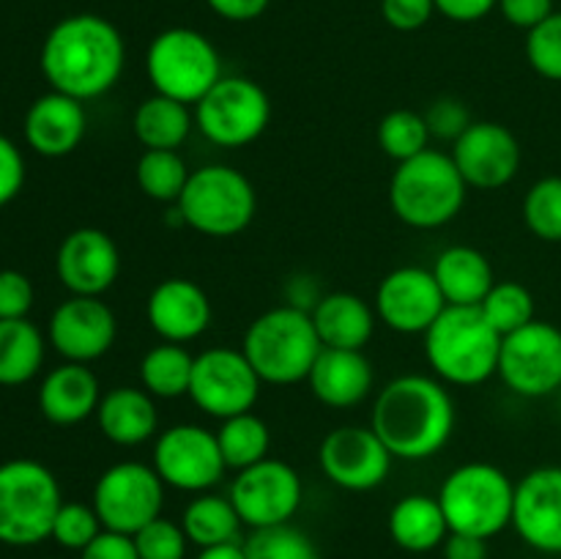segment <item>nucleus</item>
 Here are the masks:
<instances>
[{
	"label": "nucleus",
	"instance_id": "a18cd8bd",
	"mask_svg": "<svg viewBox=\"0 0 561 559\" xmlns=\"http://www.w3.org/2000/svg\"><path fill=\"white\" fill-rule=\"evenodd\" d=\"M436 14V0H381V16L394 31H420Z\"/></svg>",
	"mask_w": 561,
	"mask_h": 559
},
{
	"label": "nucleus",
	"instance_id": "de8ad7c7",
	"mask_svg": "<svg viewBox=\"0 0 561 559\" xmlns=\"http://www.w3.org/2000/svg\"><path fill=\"white\" fill-rule=\"evenodd\" d=\"M80 559H140V554H137L135 537L131 535L102 529L82 548Z\"/></svg>",
	"mask_w": 561,
	"mask_h": 559
},
{
	"label": "nucleus",
	"instance_id": "f8f14e48",
	"mask_svg": "<svg viewBox=\"0 0 561 559\" xmlns=\"http://www.w3.org/2000/svg\"><path fill=\"white\" fill-rule=\"evenodd\" d=\"M261 384L244 351L219 345L195 356L190 398L203 414L214 420H228V417L255 409L261 398Z\"/></svg>",
	"mask_w": 561,
	"mask_h": 559
},
{
	"label": "nucleus",
	"instance_id": "e433bc0d",
	"mask_svg": "<svg viewBox=\"0 0 561 559\" xmlns=\"http://www.w3.org/2000/svg\"><path fill=\"white\" fill-rule=\"evenodd\" d=\"M431 137L425 115L414 113V110H392L378 124V146L398 164L427 151Z\"/></svg>",
	"mask_w": 561,
	"mask_h": 559
},
{
	"label": "nucleus",
	"instance_id": "f704fd0d",
	"mask_svg": "<svg viewBox=\"0 0 561 559\" xmlns=\"http://www.w3.org/2000/svg\"><path fill=\"white\" fill-rule=\"evenodd\" d=\"M135 175L146 197L157 203H179L192 173L179 151H142Z\"/></svg>",
	"mask_w": 561,
	"mask_h": 559
},
{
	"label": "nucleus",
	"instance_id": "4be33fe9",
	"mask_svg": "<svg viewBox=\"0 0 561 559\" xmlns=\"http://www.w3.org/2000/svg\"><path fill=\"white\" fill-rule=\"evenodd\" d=\"M148 323L164 343H192L211 323V299L201 285L186 277L162 280L146 305Z\"/></svg>",
	"mask_w": 561,
	"mask_h": 559
},
{
	"label": "nucleus",
	"instance_id": "ddd939ff",
	"mask_svg": "<svg viewBox=\"0 0 561 559\" xmlns=\"http://www.w3.org/2000/svg\"><path fill=\"white\" fill-rule=\"evenodd\" d=\"M228 497L241 524L266 529V526L290 524L305 502V482L299 471L285 460L263 458L261 464L236 475Z\"/></svg>",
	"mask_w": 561,
	"mask_h": 559
},
{
	"label": "nucleus",
	"instance_id": "a878e982",
	"mask_svg": "<svg viewBox=\"0 0 561 559\" xmlns=\"http://www.w3.org/2000/svg\"><path fill=\"white\" fill-rule=\"evenodd\" d=\"M96 425L107 442L118 447H137L157 436L159 414L153 395L142 387H115L102 395L96 409Z\"/></svg>",
	"mask_w": 561,
	"mask_h": 559
},
{
	"label": "nucleus",
	"instance_id": "37998d69",
	"mask_svg": "<svg viewBox=\"0 0 561 559\" xmlns=\"http://www.w3.org/2000/svg\"><path fill=\"white\" fill-rule=\"evenodd\" d=\"M427 129H431L433 137H442V140H458L466 129H469L474 121H471L469 110H466L463 102L458 99H438V102L431 104V110L425 113Z\"/></svg>",
	"mask_w": 561,
	"mask_h": 559
},
{
	"label": "nucleus",
	"instance_id": "79ce46f5",
	"mask_svg": "<svg viewBox=\"0 0 561 559\" xmlns=\"http://www.w3.org/2000/svg\"><path fill=\"white\" fill-rule=\"evenodd\" d=\"M131 537H135L140 559H184L186 546H190L184 526L173 524V521L162 518V515L142 526Z\"/></svg>",
	"mask_w": 561,
	"mask_h": 559
},
{
	"label": "nucleus",
	"instance_id": "bb28decb",
	"mask_svg": "<svg viewBox=\"0 0 561 559\" xmlns=\"http://www.w3.org/2000/svg\"><path fill=\"white\" fill-rule=\"evenodd\" d=\"M312 323L323 349L365 351L376 332V310L362 296L348 290H334L318 299L312 307Z\"/></svg>",
	"mask_w": 561,
	"mask_h": 559
},
{
	"label": "nucleus",
	"instance_id": "f03ea898",
	"mask_svg": "<svg viewBox=\"0 0 561 559\" xmlns=\"http://www.w3.org/2000/svg\"><path fill=\"white\" fill-rule=\"evenodd\" d=\"M458 409L433 376H398L378 392L370 427L381 436L389 453L400 460H427L453 438Z\"/></svg>",
	"mask_w": 561,
	"mask_h": 559
},
{
	"label": "nucleus",
	"instance_id": "c85d7f7f",
	"mask_svg": "<svg viewBox=\"0 0 561 559\" xmlns=\"http://www.w3.org/2000/svg\"><path fill=\"white\" fill-rule=\"evenodd\" d=\"M389 535L403 551L427 554L444 546L449 535V524L438 497L427 493H409L400 499L389 513Z\"/></svg>",
	"mask_w": 561,
	"mask_h": 559
},
{
	"label": "nucleus",
	"instance_id": "49530a36",
	"mask_svg": "<svg viewBox=\"0 0 561 559\" xmlns=\"http://www.w3.org/2000/svg\"><path fill=\"white\" fill-rule=\"evenodd\" d=\"M25 186V157L14 140L0 135V206L14 201Z\"/></svg>",
	"mask_w": 561,
	"mask_h": 559
},
{
	"label": "nucleus",
	"instance_id": "2eb2a0df",
	"mask_svg": "<svg viewBox=\"0 0 561 559\" xmlns=\"http://www.w3.org/2000/svg\"><path fill=\"white\" fill-rule=\"evenodd\" d=\"M153 469L164 486L186 493H206L222 480L225 458L217 433L192 422L168 427L153 442Z\"/></svg>",
	"mask_w": 561,
	"mask_h": 559
},
{
	"label": "nucleus",
	"instance_id": "8fccbe9b",
	"mask_svg": "<svg viewBox=\"0 0 561 559\" xmlns=\"http://www.w3.org/2000/svg\"><path fill=\"white\" fill-rule=\"evenodd\" d=\"M499 0H436V11L453 22H477L491 14Z\"/></svg>",
	"mask_w": 561,
	"mask_h": 559
},
{
	"label": "nucleus",
	"instance_id": "58836bf2",
	"mask_svg": "<svg viewBox=\"0 0 561 559\" xmlns=\"http://www.w3.org/2000/svg\"><path fill=\"white\" fill-rule=\"evenodd\" d=\"M247 559H321L310 535L290 524L252 529L244 540Z\"/></svg>",
	"mask_w": 561,
	"mask_h": 559
},
{
	"label": "nucleus",
	"instance_id": "c9c22d12",
	"mask_svg": "<svg viewBox=\"0 0 561 559\" xmlns=\"http://www.w3.org/2000/svg\"><path fill=\"white\" fill-rule=\"evenodd\" d=\"M480 312L502 338H507V334L518 332L526 323L535 321V296L526 285L515 283V280H502L488 290Z\"/></svg>",
	"mask_w": 561,
	"mask_h": 559
},
{
	"label": "nucleus",
	"instance_id": "aec40b11",
	"mask_svg": "<svg viewBox=\"0 0 561 559\" xmlns=\"http://www.w3.org/2000/svg\"><path fill=\"white\" fill-rule=\"evenodd\" d=\"M55 272L71 296H102L121 274L118 244L99 228L71 230L58 247Z\"/></svg>",
	"mask_w": 561,
	"mask_h": 559
},
{
	"label": "nucleus",
	"instance_id": "c756f323",
	"mask_svg": "<svg viewBox=\"0 0 561 559\" xmlns=\"http://www.w3.org/2000/svg\"><path fill=\"white\" fill-rule=\"evenodd\" d=\"M192 124H195V115L190 104L162 96V93L142 99L131 118L135 137L146 151H179L190 137Z\"/></svg>",
	"mask_w": 561,
	"mask_h": 559
},
{
	"label": "nucleus",
	"instance_id": "7c9ffc66",
	"mask_svg": "<svg viewBox=\"0 0 561 559\" xmlns=\"http://www.w3.org/2000/svg\"><path fill=\"white\" fill-rule=\"evenodd\" d=\"M44 338L27 318L0 321V387H22L44 365Z\"/></svg>",
	"mask_w": 561,
	"mask_h": 559
},
{
	"label": "nucleus",
	"instance_id": "39448f33",
	"mask_svg": "<svg viewBox=\"0 0 561 559\" xmlns=\"http://www.w3.org/2000/svg\"><path fill=\"white\" fill-rule=\"evenodd\" d=\"M469 184L449 153L427 148L398 164L389 181V203L400 223L416 230H436L453 223L466 203Z\"/></svg>",
	"mask_w": 561,
	"mask_h": 559
},
{
	"label": "nucleus",
	"instance_id": "4468645a",
	"mask_svg": "<svg viewBox=\"0 0 561 559\" xmlns=\"http://www.w3.org/2000/svg\"><path fill=\"white\" fill-rule=\"evenodd\" d=\"M499 376L520 398H546L561 389V329L535 318L502 338Z\"/></svg>",
	"mask_w": 561,
	"mask_h": 559
},
{
	"label": "nucleus",
	"instance_id": "a211bd4d",
	"mask_svg": "<svg viewBox=\"0 0 561 559\" xmlns=\"http://www.w3.org/2000/svg\"><path fill=\"white\" fill-rule=\"evenodd\" d=\"M118 334V321L102 296H69L49 318V345L66 362H88L107 354Z\"/></svg>",
	"mask_w": 561,
	"mask_h": 559
},
{
	"label": "nucleus",
	"instance_id": "423d86ee",
	"mask_svg": "<svg viewBox=\"0 0 561 559\" xmlns=\"http://www.w3.org/2000/svg\"><path fill=\"white\" fill-rule=\"evenodd\" d=\"M438 504L449 532L491 540L513 526L515 482L499 466L471 460L449 471L438 491Z\"/></svg>",
	"mask_w": 561,
	"mask_h": 559
},
{
	"label": "nucleus",
	"instance_id": "603ef678",
	"mask_svg": "<svg viewBox=\"0 0 561 559\" xmlns=\"http://www.w3.org/2000/svg\"><path fill=\"white\" fill-rule=\"evenodd\" d=\"M444 559H488V540L449 532L447 540H444Z\"/></svg>",
	"mask_w": 561,
	"mask_h": 559
},
{
	"label": "nucleus",
	"instance_id": "cd10ccee",
	"mask_svg": "<svg viewBox=\"0 0 561 559\" xmlns=\"http://www.w3.org/2000/svg\"><path fill=\"white\" fill-rule=\"evenodd\" d=\"M431 272L447 305L453 307H480L488 290L496 283L491 261L480 250L466 244H455L438 252Z\"/></svg>",
	"mask_w": 561,
	"mask_h": 559
},
{
	"label": "nucleus",
	"instance_id": "864d4df0",
	"mask_svg": "<svg viewBox=\"0 0 561 559\" xmlns=\"http://www.w3.org/2000/svg\"><path fill=\"white\" fill-rule=\"evenodd\" d=\"M195 559H247L244 543H222V546L201 548Z\"/></svg>",
	"mask_w": 561,
	"mask_h": 559
},
{
	"label": "nucleus",
	"instance_id": "2f4dec72",
	"mask_svg": "<svg viewBox=\"0 0 561 559\" xmlns=\"http://www.w3.org/2000/svg\"><path fill=\"white\" fill-rule=\"evenodd\" d=\"M190 543L197 548L222 546V543H241V518L236 513L230 497H217V493H201L192 499L181 518Z\"/></svg>",
	"mask_w": 561,
	"mask_h": 559
},
{
	"label": "nucleus",
	"instance_id": "c03bdc74",
	"mask_svg": "<svg viewBox=\"0 0 561 559\" xmlns=\"http://www.w3.org/2000/svg\"><path fill=\"white\" fill-rule=\"evenodd\" d=\"M33 299V283L27 274L16 272V269H3L0 272V321H11V318H27Z\"/></svg>",
	"mask_w": 561,
	"mask_h": 559
},
{
	"label": "nucleus",
	"instance_id": "72a5a7b5",
	"mask_svg": "<svg viewBox=\"0 0 561 559\" xmlns=\"http://www.w3.org/2000/svg\"><path fill=\"white\" fill-rule=\"evenodd\" d=\"M214 433H217L219 453H222L228 469H250V466L268 458L272 433H268V425L255 411H244V414L219 420V431Z\"/></svg>",
	"mask_w": 561,
	"mask_h": 559
},
{
	"label": "nucleus",
	"instance_id": "6ab92c4d",
	"mask_svg": "<svg viewBox=\"0 0 561 559\" xmlns=\"http://www.w3.org/2000/svg\"><path fill=\"white\" fill-rule=\"evenodd\" d=\"M444 310L447 299L431 269L400 266L376 290V316L392 332L425 334Z\"/></svg>",
	"mask_w": 561,
	"mask_h": 559
},
{
	"label": "nucleus",
	"instance_id": "412c9836",
	"mask_svg": "<svg viewBox=\"0 0 561 559\" xmlns=\"http://www.w3.org/2000/svg\"><path fill=\"white\" fill-rule=\"evenodd\" d=\"M513 526L540 554H561V466H540L515 486Z\"/></svg>",
	"mask_w": 561,
	"mask_h": 559
},
{
	"label": "nucleus",
	"instance_id": "0eeeda50",
	"mask_svg": "<svg viewBox=\"0 0 561 559\" xmlns=\"http://www.w3.org/2000/svg\"><path fill=\"white\" fill-rule=\"evenodd\" d=\"M60 504L58 477L47 466L31 458L0 464V543L25 548L47 540Z\"/></svg>",
	"mask_w": 561,
	"mask_h": 559
},
{
	"label": "nucleus",
	"instance_id": "1a4fd4ad",
	"mask_svg": "<svg viewBox=\"0 0 561 559\" xmlns=\"http://www.w3.org/2000/svg\"><path fill=\"white\" fill-rule=\"evenodd\" d=\"M146 75L153 91L197 104L222 77V60L211 38L192 27H168L148 44Z\"/></svg>",
	"mask_w": 561,
	"mask_h": 559
},
{
	"label": "nucleus",
	"instance_id": "3c124183",
	"mask_svg": "<svg viewBox=\"0 0 561 559\" xmlns=\"http://www.w3.org/2000/svg\"><path fill=\"white\" fill-rule=\"evenodd\" d=\"M208 9L228 22H252L268 9L272 0H206Z\"/></svg>",
	"mask_w": 561,
	"mask_h": 559
},
{
	"label": "nucleus",
	"instance_id": "4c0bfd02",
	"mask_svg": "<svg viewBox=\"0 0 561 559\" xmlns=\"http://www.w3.org/2000/svg\"><path fill=\"white\" fill-rule=\"evenodd\" d=\"M524 223L537 239L561 241V175H546L524 197Z\"/></svg>",
	"mask_w": 561,
	"mask_h": 559
},
{
	"label": "nucleus",
	"instance_id": "f3484780",
	"mask_svg": "<svg viewBox=\"0 0 561 559\" xmlns=\"http://www.w3.org/2000/svg\"><path fill=\"white\" fill-rule=\"evenodd\" d=\"M449 157L460 175L474 190H502L520 170V142L513 132L496 121H474L458 140Z\"/></svg>",
	"mask_w": 561,
	"mask_h": 559
},
{
	"label": "nucleus",
	"instance_id": "dca6fc26",
	"mask_svg": "<svg viewBox=\"0 0 561 559\" xmlns=\"http://www.w3.org/2000/svg\"><path fill=\"white\" fill-rule=\"evenodd\" d=\"M394 455L373 427L340 425L323 436L318 464L334 486L345 491H373L383 486Z\"/></svg>",
	"mask_w": 561,
	"mask_h": 559
},
{
	"label": "nucleus",
	"instance_id": "a19ab883",
	"mask_svg": "<svg viewBox=\"0 0 561 559\" xmlns=\"http://www.w3.org/2000/svg\"><path fill=\"white\" fill-rule=\"evenodd\" d=\"M102 521H99L93 504L82 502H64L60 504L58 515H55L53 524V540L60 548H69V551H82L93 537L102 532Z\"/></svg>",
	"mask_w": 561,
	"mask_h": 559
},
{
	"label": "nucleus",
	"instance_id": "5701e85b",
	"mask_svg": "<svg viewBox=\"0 0 561 559\" xmlns=\"http://www.w3.org/2000/svg\"><path fill=\"white\" fill-rule=\"evenodd\" d=\"M85 129V102L58 91L38 96L25 113V142L38 157H69L82 142Z\"/></svg>",
	"mask_w": 561,
	"mask_h": 559
},
{
	"label": "nucleus",
	"instance_id": "09e8293b",
	"mask_svg": "<svg viewBox=\"0 0 561 559\" xmlns=\"http://www.w3.org/2000/svg\"><path fill=\"white\" fill-rule=\"evenodd\" d=\"M499 9L510 25L531 31L553 14V0H499Z\"/></svg>",
	"mask_w": 561,
	"mask_h": 559
},
{
	"label": "nucleus",
	"instance_id": "9b49d317",
	"mask_svg": "<svg viewBox=\"0 0 561 559\" xmlns=\"http://www.w3.org/2000/svg\"><path fill=\"white\" fill-rule=\"evenodd\" d=\"M164 482L153 466L121 460L104 469L93 486V510L104 529L135 535L162 515Z\"/></svg>",
	"mask_w": 561,
	"mask_h": 559
},
{
	"label": "nucleus",
	"instance_id": "ea45409f",
	"mask_svg": "<svg viewBox=\"0 0 561 559\" xmlns=\"http://www.w3.org/2000/svg\"><path fill=\"white\" fill-rule=\"evenodd\" d=\"M526 58L531 69L551 82H561V11L531 27L526 36Z\"/></svg>",
	"mask_w": 561,
	"mask_h": 559
},
{
	"label": "nucleus",
	"instance_id": "9d476101",
	"mask_svg": "<svg viewBox=\"0 0 561 559\" xmlns=\"http://www.w3.org/2000/svg\"><path fill=\"white\" fill-rule=\"evenodd\" d=\"M272 121L268 93L250 77L222 75L217 85L195 104V126L219 148L255 142Z\"/></svg>",
	"mask_w": 561,
	"mask_h": 559
},
{
	"label": "nucleus",
	"instance_id": "b1692460",
	"mask_svg": "<svg viewBox=\"0 0 561 559\" xmlns=\"http://www.w3.org/2000/svg\"><path fill=\"white\" fill-rule=\"evenodd\" d=\"M102 387L96 373L80 362H64L44 376L38 389V411L53 425H80L96 417Z\"/></svg>",
	"mask_w": 561,
	"mask_h": 559
},
{
	"label": "nucleus",
	"instance_id": "473e14b6",
	"mask_svg": "<svg viewBox=\"0 0 561 559\" xmlns=\"http://www.w3.org/2000/svg\"><path fill=\"white\" fill-rule=\"evenodd\" d=\"M192 370H195V356L184 345H153L140 362V384L153 398H184V395H190Z\"/></svg>",
	"mask_w": 561,
	"mask_h": 559
},
{
	"label": "nucleus",
	"instance_id": "6e6552de",
	"mask_svg": "<svg viewBox=\"0 0 561 559\" xmlns=\"http://www.w3.org/2000/svg\"><path fill=\"white\" fill-rule=\"evenodd\" d=\"M257 212V195L252 181L230 164L197 168L186 181L184 195L175 203L181 223L197 233L228 239L250 228Z\"/></svg>",
	"mask_w": 561,
	"mask_h": 559
},
{
	"label": "nucleus",
	"instance_id": "393cba45",
	"mask_svg": "<svg viewBox=\"0 0 561 559\" xmlns=\"http://www.w3.org/2000/svg\"><path fill=\"white\" fill-rule=\"evenodd\" d=\"M307 384L329 409H354L370 395L373 365L365 351L323 349L307 376Z\"/></svg>",
	"mask_w": 561,
	"mask_h": 559
},
{
	"label": "nucleus",
	"instance_id": "20e7f679",
	"mask_svg": "<svg viewBox=\"0 0 561 559\" xmlns=\"http://www.w3.org/2000/svg\"><path fill=\"white\" fill-rule=\"evenodd\" d=\"M241 351L263 384L290 387L307 381L323 343L310 312L283 305L266 310L247 327Z\"/></svg>",
	"mask_w": 561,
	"mask_h": 559
},
{
	"label": "nucleus",
	"instance_id": "f257e3e1",
	"mask_svg": "<svg viewBox=\"0 0 561 559\" xmlns=\"http://www.w3.org/2000/svg\"><path fill=\"white\" fill-rule=\"evenodd\" d=\"M38 64L53 91L91 102L118 85L126 64L124 36L99 14L64 16L44 38Z\"/></svg>",
	"mask_w": 561,
	"mask_h": 559
},
{
	"label": "nucleus",
	"instance_id": "7ed1b4c3",
	"mask_svg": "<svg viewBox=\"0 0 561 559\" xmlns=\"http://www.w3.org/2000/svg\"><path fill=\"white\" fill-rule=\"evenodd\" d=\"M502 334L485 321L480 307H453L425 332V360L438 381L480 387L499 373Z\"/></svg>",
	"mask_w": 561,
	"mask_h": 559
}]
</instances>
